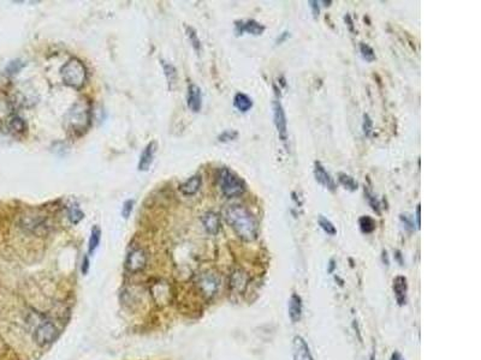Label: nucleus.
Returning <instances> with one entry per match:
<instances>
[{
  "label": "nucleus",
  "mask_w": 481,
  "mask_h": 360,
  "mask_svg": "<svg viewBox=\"0 0 481 360\" xmlns=\"http://www.w3.org/2000/svg\"><path fill=\"white\" fill-rule=\"evenodd\" d=\"M224 217L240 239L244 241H253L256 239L259 230L258 222L245 207L240 204L228 207L224 211Z\"/></svg>",
  "instance_id": "f257e3e1"
},
{
  "label": "nucleus",
  "mask_w": 481,
  "mask_h": 360,
  "mask_svg": "<svg viewBox=\"0 0 481 360\" xmlns=\"http://www.w3.org/2000/svg\"><path fill=\"white\" fill-rule=\"evenodd\" d=\"M92 121V113L89 106L83 101L75 103L67 116V129L72 136L80 137L83 135Z\"/></svg>",
  "instance_id": "f03ea898"
},
{
  "label": "nucleus",
  "mask_w": 481,
  "mask_h": 360,
  "mask_svg": "<svg viewBox=\"0 0 481 360\" xmlns=\"http://www.w3.org/2000/svg\"><path fill=\"white\" fill-rule=\"evenodd\" d=\"M62 80L65 86L73 89L83 88L88 80V71L86 65L77 58H71L63 65L60 70Z\"/></svg>",
  "instance_id": "7ed1b4c3"
},
{
  "label": "nucleus",
  "mask_w": 481,
  "mask_h": 360,
  "mask_svg": "<svg viewBox=\"0 0 481 360\" xmlns=\"http://www.w3.org/2000/svg\"><path fill=\"white\" fill-rule=\"evenodd\" d=\"M218 184L225 197H240L245 192V182L240 177L229 168L223 167L218 172Z\"/></svg>",
  "instance_id": "20e7f679"
},
{
  "label": "nucleus",
  "mask_w": 481,
  "mask_h": 360,
  "mask_svg": "<svg viewBox=\"0 0 481 360\" xmlns=\"http://www.w3.org/2000/svg\"><path fill=\"white\" fill-rule=\"evenodd\" d=\"M219 286H220L219 277H218L215 274H210V272L202 274L198 280L199 290H200L202 296L206 297L207 299L213 298V297L217 294L218 290H219Z\"/></svg>",
  "instance_id": "39448f33"
},
{
  "label": "nucleus",
  "mask_w": 481,
  "mask_h": 360,
  "mask_svg": "<svg viewBox=\"0 0 481 360\" xmlns=\"http://www.w3.org/2000/svg\"><path fill=\"white\" fill-rule=\"evenodd\" d=\"M57 334H58V331H57V328L54 327V324H52L51 322H45V323L41 324L35 330V342L41 346V347L47 346L56 340Z\"/></svg>",
  "instance_id": "423d86ee"
},
{
  "label": "nucleus",
  "mask_w": 481,
  "mask_h": 360,
  "mask_svg": "<svg viewBox=\"0 0 481 360\" xmlns=\"http://www.w3.org/2000/svg\"><path fill=\"white\" fill-rule=\"evenodd\" d=\"M147 264V255L142 249L130 251L125 260V269L129 272H138L144 269Z\"/></svg>",
  "instance_id": "0eeeda50"
},
{
  "label": "nucleus",
  "mask_w": 481,
  "mask_h": 360,
  "mask_svg": "<svg viewBox=\"0 0 481 360\" xmlns=\"http://www.w3.org/2000/svg\"><path fill=\"white\" fill-rule=\"evenodd\" d=\"M273 118H275V125L277 127L280 140L285 142L288 138V124H286L285 111L279 101L273 102Z\"/></svg>",
  "instance_id": "6e6552de"
},
{
  "label": "nucleus",
  "mask_w": 481,
  "mask_h": 360,
  "mask_svg": "<svg viewBox=\"0 0 481 360\" xmlns=\"http://www.w3.org/2000/svg\"><path fill=\"white\" fill-rule=\"evenodd\" d=\"M292 358L294 360H314L307 342L302 336L297 335L292 340Z\"/></svg>",
  "instance_id": "1a4fd4ad"
},
{
  "label": "nucleus",
  "mask_w": 481,
  "mask_h": 360,
  "mask_svg": "<svg viewBox=\"0 0 481 360\" xmlns=\"http://www.w3.org/2000/svg\"><path fill=\"white\" fill-rule=\"evenodd\" d=\"M393 293L397 304L400 306L407 304V296H408V281L402 275H398L393 279Z\"/></svg>",
  "instance_id": "9d476101"
},
{
  "label": "nucleus",
  "mask_w": 481,
  "mask_h": 360,
  "mask_svg": "<svg viewBox=\"0 0 481 360\" xmlns=\"http://www.w3.org/2000/svg\"><path fill=\"white\" fill-rule=\"evenodd\" d=\"M235 27H236L237 35H242L243 32H248V34L254 35V36H259V35H261L265 31V27L254 20L245 22L239 21L236 22Z\"/></svg>",
  "instance_id": "9b49d317"
},
{
  "label": "nucleus",
  "mask_w": 481,
  "mask_h": 360,
  "mask_svg": "<svg viewBox=\"0 0 481 360\" xmlns=\"http://www.w3.org/2000/svg\"><path fill=\"white\" fill-rule=\"evenodd\" d=\"M314 177H315L316 181L321 184L322 186L326 187V189H329L330 191L336 190L335 180L331 177L329 172L325 170V167L320 162H315V165H314Z\"/></svg>",
  "instance_id": "f8f14e48"
},
{
  "label": "nucleus",
  "mask_w": 481,
  "mask_h": 360,
  "mask_svg": "<svg viewBox=\"0 0 481 360\" xmlns=\"http://www.w3.org/2000/svg\"><path fill=\"white\" fill-rule=\"evenodd\" d=\"M188 107L190 108L191 112L198 113L201 111L202 107V92L201 89L199 88L196 84L191 83L188 87V96H187Z\"/></svg>",
  "instance_id": "ddd939ff"
},
{
  "label": "nucleus",
  "mask_w": 481,
  "mask_h": 360,
  "mask_svg": "<svg viewBox=\"0 0 481 360\" xmlns=\"http://www.w3.org/2000/svg\"><path fill=\"white\" fill-rule=\"evenodd\" d=\"M155 151H157V143L155 142H150V143L147 144V147L142 151L140 161H138V171L147 172L149 170V167L153 163V160H154Z\"/></svg>",
  "instance_id": "4468645a"
},
{
  "label": "nucleus",
  "mask_w": 481,
  "mask_h": 360,
  "mask_svg": "<svg viewBox=\"0 0 481 360\" xmlns=\"http://www.w3.org/2000/svg\"><path fill=\"white\" fill-rule=\"evenodd\" d=\"M201 185H202L201 176L195 174V176L190 177L189 179L183 181L182 184H179L178 190L180 191V193L184 196H194L199 192Z\"/></svg>",
  "instance_id": "2eb2a0df"
},
{
  "label": "nucleus",
  "mask_w": 481,
  "mask_h": 360,
  "mask_svg": "<svg viewBox=\"0 0 481 360\" xmlns=\"http://www.w3.org/2000/svg\"><path fill=\"white\" fill-rule=\"evenodd\" d=\"M201 220L207 233L215 236L220 231V217L217 212L207 211Z\"/></svg>",
  "instance_id": "dca6fc26"
},
{
  "label": "nucleus",
  "mask_w": 481,
  "mask_h": 360,
  "mask_svg": "<svg viewBox=\"0 0 481 360\" xmlns=\"http://www.w3.org/2000/svg\"><path fill=\"white\" fill-rule=\"evenodd\" d=\"M248 285V275L243 270H235L230 276V288L236 293H243Z\"/></svg>",
  "instance_id": "f3484780"
},
{
  "label": "nucleus",
  "mask_w": 481,
  "mask_h": 360,
  "mask_svg": "<svg viewBox=\"0 0 481 360\" xmlns=\"http://www.w3.org/2000/svg\"><path fill=\"white\" fill-rule=\"evenodd\" d=\"M288 310L289 318H290L292 323H297L301 320V316H302V299H301L299 294H291L290 299H289Z\"/></svg>",
  "instance_id": "a211bd4d"
},
{
  "label": "nucleus",
  "mask_w": 481,
  "mask_h": 360,
  "mask_svg": "<svg viewBox=\"0 0 481 360\" xmlns=\"http://www.w3.org/2000/svg\"><path fill=\"white\" fill-rule=\"evenodd\" d=\"M7 127L16 135H23L27 131V122L20 116H12L7 120Z\"/></svg>",
  "instance_id": "6ab92c4d"
},
{
  "label": "nucleus",
  "mask_w": 481,
  "mask_h": 360,
  "mask_svg": "<svg viewBox=\"0 0 481 360\" xmlns=\"http://www.w3.org/2000/svg\"><path fill=\"white\" fill-rule=\"evenodd\" d=\"M234 106L242 113L250 111L253 107V100L250 99L248 95L243 94V92H237L234 97Z\"/></svg>",
  "instance_id": "aec40b11"
},
{
  "label": "nucleus",
  "mask_w": 481,
  "mask_h": 360,
  "mask_svg": "<svg viewBox=\"0 0 481 360\" xmlns=\"http://www.w3.org/2000/svg\"><path fill=\"white\" fill-rule=\"evenodd\" d=\"M161 65H163V69H164V72H165L169 87H170V89H172L174 84H176L177 76H178L177 75L176 67H174L172 64H170V62L165 61V60H161Z\"/></svg>",
  "instance_id": "412c9836"
},
{
  "label": "nucleus",
  "mask_w": 481,
  "mask_h": 360,
  "mask_svg": "<svg viewBox=\"0 0 481 360\" xmlns=\"http://www.w3.org/2000/svg\"><path fill=\"white\" fill-rule=\"evenodd\" d=\"M100 239H101V230L98 226H94L92 228V232H90V237H89V242H88V253L89 255H93L95 252V250L98 249L100 244Z\"/></svg>",
  "instance_id": "4be33fe9"
},
{
  "label": "nucleus",
  "mask_w": 481,
  "mask_h": 360,
  "mask_svg": "<svg viewBox=\"0 0 481 360\" xmlns=\"http://www.w3.org/2000/svg\"><path fill=\"white\" fill-rule=\"evenodd\" d=\"M338 180H340V182L344 187H345V189L350 191H356L357 187H359V184H357L356 180L345 173L338 174Z\"/></svg>",
  "instance_id": "5701e85b"
},
{
  "label": "nucleus",
  "mask_w": 481,
  "mask_h": 360,
  "mask_svg": "<svg viewBox=\"0 0 481 360\" xmlns=\"http://www.w3.org/2000/svg\"><path fill=\"white\" fill-rule=\"evenodd\" d=\"M359 223H360L361 231H362L365 234L373 233L374 230H376V221L372 219L371 216L360 217Z\"/></svg>",
  "instance_id": "b1692460"
},
{
  "label": "nucleus",
  "mask_w": 481,
  "mask_h": 360,
  "mask_svg": "<svg viewBox=\"0 0 481 360\" xmlns=\"http://www.w3.org/2000/svg\"><path fill=\"white\" fill-rule=\"evenodd\" d=\"M318 222H319V226L324 230L325 233H327L329 236H336V234H337V230H336L335 225H333V223L331 222L329 219H326L325 216L320 215L318 219Z\"/></svg>",
  "instance_id": "393cba45"
},
{
  "label": "nucleus",
  "mask_w": 481,
  "mask_h": 360,
  "mask_svg": "<svg viewBox=\"0 0 481 360\" xmlns=\"http://www.w3.org/2000/svg\"><path fill=\"white\" fill-rule=\"evenodd\" d=\"M68 216H69V220L71 223L77 225V223L84 217V214L77 206H72L70 207L69 210H68Z\"/></svg>",
  "instance_id": "a878e982"
},
{
  "label": "nucleus",
  "mask_w": 481,
  "mask_h": 360,
  "mask_svg": "<svg viewBox=\"0 0 481 360\" xmlns=\"http://www.w3.org/2000/svg\"><path fill=\"white\" fill-rule=\"evenodd\" d=\"M360 52H361V56H362V58L365 59L366 61L372 62L377 59L376 53H374L373 48H372L371 46H368L367 43H361Z\"/></svg>",
  "instance_id": "bb28decb"
},
{
  "label": "nucleus",
  "mask_w": 481,
  "mask_h": 360,
  "mask_svg": "<svg viewBox=\"0 0 481 360\" xmlns=\"http://www.w3.org/2000/svg\"><path fill=\"white\" fill-rule=\"evenodd\" d=\"M187 35L188 37H189V41L191 42V45H193L194 50L196 52H200L201 42H200V39H199L198 34H196L195 29H193L191 27H187Z\"/></svg>",
  "instance_id": "cd10ccee"
},
{
  "label": "nucleus",
  "mask_w": 481,
  "mask_h": 360,
  "mask_svg": "<svg viewBox=\"0 0 481 360\" xmlns=\"http://www.w3.org/2000/svg\"><path fill=\"white\" fill-rule=\"evenodd\" d=\"M365 195H366V198H367L368 203H370V206L372 207V209H373L377 214H380V202H379L378 198H377L371 191L365 190Z\"/></svg>",
  "instance_id": "c85d7f7f"
},
{
  "label": "nucleus",
  "mask_w": 481,
  "mask_h": 360,
  "mask_svg": "<svg viewBox=\"0 0 481 360\" xmlns=\"http://www.w3.org/2000/svg\"><path fill=\"white\" fill-rule=\"evenodd\" d=\"M401 221L402 223H403V227L406 228L407 231L411 232V233L415 231V222L412 215L407 214V212L406 214H401Z\"/></svg>",
  "instance_id": "c756f323"
},
{
  "label": "nucleus",
  "mask_w": 481,
  "mask_h": 360,
  "mask_svg": "<svg viewBox=\"0 0 481 360\" xmlns=\"http://www.w3.org/2000/svg\"><path fill=\"white\" fill-rule=\"evenodd\" d=\"M24 62L23 61H21V60H13V61H11L9 65H7V67H6V73L7 75H16L17 72H20V70L22 69V67L24 66Z\"/></svg>",
  "instance_id": "7c9ffc66"
},
{
  "label": "nucleus",
  "mask_w": 481,
  "mask_h": 360,
  "mask_svg": "<svg viewBox=\"0 0 481 360\" xmlns=\"http://www.w3.org/2000/svg\"><path fill=\"white\" fill-rule=\"evenodd\" d=\"M362 130L365 136L370 137L372 135V131H373V121H372L371 117L368 114H365L363 116V122H362Z\"/></svg>",
  "instance_id": "2f4dec72"
},
{
  "label": "nucleus",
  "mask_w": 481,
  "mask_h": 360,
  "mask_svg": "<svg viewBox=\"0 0 481 360\" xmlns=\"http://www.w3.org/2000/svg\"><path fill=\"white\" fill-rule=\"evenodd\" d=\"M134 204H135V201L134 200H127L124 203H123L122 216L124 217V219H128V217L131 215V212H133V209H134Z\"/></svg>",
  "instance_id": "473e14b6"
},
{
  "label": "nucleus",
  "mask_w": 481,
  "mask_h": 360,
  "mask_svg": "<svg viewBox=\"0 0 481 360\" xmlns=\"http://www.w3.org/2000/svg\"><path fill=\"white\" fill-rule=\"evenodd\" d=\"M237 136H239L237 131L226 130V131H224V132L219 136V141L223 142V143H225V142H231V141L236 140Z\"/></svg>",
  "instance_id": "72a5a7b5"
},
{
  "label": "nucleus",
  "mask_w": 481,
  "mask_h": 360,
  "mask_svg": "<svg viewBox=\"0 0 481 360\" xmlns=\"http://www.w3.org/2000/svg\"><path fill=\"white\" fill-rule=\"evenodd\" d=\"M308 4H309L311 11H313V16L316 18L319 16V13H320V9H319V2L318 1H309Z\"/></svg>",
  "instance_id": "f704fd0d"
},
{
  "label": "nucleus",
  "mask_w": 481,
  "mask_h": 360,
  "mask_svg": "<svg viewBox=\"0 0 481 360\" xmlns=\"http://www.w3.org/2000/svg\"><path fill=\"white\" fill-rule=\"evenodd\" d=\"M88 269H89V258H88V256H84L83 257V261H82V274H84L86 275L87 272H88Z\"/></svg>",
  "instance_id": "c9c22d12"
},
{
  "label": "nucleus",
  "mask_w": 481,
  "mask_h": 360,
  "mask_svg": "<svg viewBox=\"0 0 481 360\" xmlns=\"http://www.w3.org/2000/svg\"><path fill=\"white\" fill-rule=\"evenodd\" d=\"M390 360H404V359H403V357L401 356L400 352H393Z\"/></svg>",
  "instance_id": "e433bc0d"
},
{
  "label": "nucleus",
  "mask_w": 481,
  "mask_h": 360,
  "mask_svg": "<svg viewBox=\"0 0 481 360\" xmlns=\"http://www.w3.org/2000/svg\"><path fill=\"white\" fill-rule=\"evenodd\" d=\"M286 37H289V32H288V31L283 32V34L280 35V37H278V39H277V43H278V45H279V43L283 42V41L285 40Z\"/></svg>",
  "instance_id": "4c0bfd02"
},
{
  "label": "nucleus",
  "mask_w": 481,
  "mask_h": 360,
  "mask_svg": "<svg viewBox=\"0 0 481 360\" xmlns=\"http://www.w3.org/2000/svg\"><path fill=\"white\" fill-rule=\"evenodd\" d=\"M382 262H384L386 266H389V256H387V252L386 251H382Z\"/></svg>",
  "instance_id": "58836bf2"
},
{
  "label": "nucleus",
  "mask_w": 481,
  "mask_h": 360,
  "mask_svg": "<svg viewBox=\"0 0 481 360\" xmlns=\"http://www.w3.org/2000/svg\"><path fill=\"white\" fill-rule=\"evenodd\" d=\"M416 225L417 227H420L421 222H420V204L416 207Z\"/></svg>",
  "instance_id": "ea45409f"
},
{
  "label": "nucleus",
  "mask_w": 481,
  "mask_h": 360,
  "mask_svg": "<svg viewBox=\"0 0 481 360\" xmlns=\"http://www.w3.org/2000/svg\"><path fill=\"white\" fill-rule=\"evenodd\" d=\"M344 20H345V22H348V26H349V28H350V30H354V27H352V21H351L350 16L346 15Z\"/></svg>",
  "instance_id": "a19ab883"
},
{
  "label": "nucleus",
  "mask_w": 481,
  "mask_h": 360,
  "mask_svg": "<svg viewBox=\"0 0 481 360\" xmlns=\"http://www.w3.org/2000/svg\"><path fill=\"white\" fill-rule=\"evenodd\" d=\"M370 360H374V356H372V357H371V359H370Z\"/></svg>",
  "instance_id": "79ce46f5"
}]
</instances>
